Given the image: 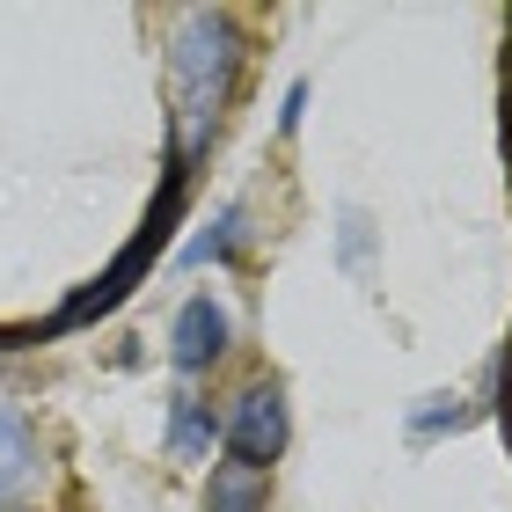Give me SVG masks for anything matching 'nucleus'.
Segmentation results:
<instances>
[{
	"mask_svg": "<svg viewBox=\"0 0 512 512\" xmlns=\"http://www.w3.org/2000/svg\"><path fill=\"white\" fill-rule=\"evenodd\" d=\"M235 22L213 15V8H191L183 15V30H176V96H183V147L176 161L191 169V154L213 139L220 125V103H227V88H235Z\"/></svg>",
	"mask_w": 512,
	"mask_h": 512,
	"instance_id": "1",
	"label": "nucleus"
},
{
	"mask_svg": "<svg viewBox=\"0 0 512 512\" xmlns=\"http://www.w3.org/2000/svg\"><path fill=\"white\" fill-rule=\"evenodd\" d=\"M183 176H191V169L176 161V169H169V183H161V205L147 213V227H139V235L118 249V264H110V271L96 278V286H88V293H74V300L59 308V330H66V322H88V315H110V308H118V300L132 293V278L147 271L161 249H169V227H176V205H183Z\"/></svg>",
	"mask_w": 512,
	"mask_h": 512,
	"instance_id": "2",
	"label": "nucleus"
},
{
	"mask_svg": "<svg viewBox=\"0 0 512 512\" xmlns=\"http://www.w3.org/2000/svg\"><path fill=\"white\" fill-rule=\"evenodd\" d=\"M220 439H227V454H235L242 476H264L271 461L286 454V395L278 388H249L235 403V417L220 425Z\"/></svg>",
	"mask_w": 512,
	"mask_h": 512,
	"instance_id": "3",
	"label": "nucleus"
},
{
	"mask_svg": "<svg viewBox=\"0 0 512 512\" xmlns=\"http://www.w3.org/2000/svg\"><path fill=\"white\" fill-rule=\"evenodd\" d=\"M227 352V308L213 293H198V300H183V315H176V330H169V359L183 366V374H205Z\"/></svg>",
	"mask_w": 512,
	"mask_h": 512,
	"instance_id": "4",
	"label": "nucleus"
},
{
	"mask_svg": "<svg viewBox=\"0 0 512 512\" xmlns=\"http://www.w3.org/2000/svg\"><path fill=\"white\" fill-rule=\"evenodd\" d=\"M220 447V417L198 403V395H176V410H169V454L176 461H213Z\"/></svg>",
	"mask_w": 512,
	"mask_h": 512,
	"instance_id": "5",
	"label": "nucleus"
},
{
	"mask_svg": "<svg viewBox=\"0 0 512 512\" xmlns=\"http://www.w3.org/2000/svg\"><path fill=\"white\" fill-rule=\"evenodd\" d=\"M30 461H37V447H30V425L0 403V498L8 491H22V476H30Z\"/></svg>",
	"mask_w": 512,
	"mask_h": 512,
	"instance_id": "6",
	"label": "nucleus"
},
{
	"mask_svg": "<svg viewBox=\"0 0 512 512\" xmlns=\"http://www.w3.org/2000/svg\"><path fill=\"white\" fill-rule=\"evenodd\" d=\"M242 235H249V213H242V205H227V213L205 227L191 249H183V264H227V256L242 249Z\"/></svg>",
	"mask_w": 512,
	"mask_h": 512,
	"instance_id": "7",
	"label": "nucleus"
},
{
	"mask_svg": "<svg viewBox=\"0 0 512 512\" xmlns=\"http://www.w3.org/2000/svg\"><path fill=\"white\" fill-rule=\"evenodd\" d=\"M461 417H469V410H461V395H425V403L410 410V432L417 439H439V432H454Z\"/></svg>",
	"mask_w": 512,
	"mask_h": 512,
	"instance_id": "8",
	"label": "nucleus"
},
{
	"mask_svg": "<svg viewBox=\"0 0 512 512\" xmlns=\"http://www.w3.org/2000/svg\"><path fill=\"white\" fill-rule=\"evenodd\" d=\"M205 512H256V476L220 469V483H213V498H205Z\"/></svg>",
	"mask_w": 512,
	"mask_h": 512,
	"instance_id": "9",
	"label": "nucleus"
},
{
	"mask_svg": "<svg viewBox=\"0 0 512 512\" xmlns=\"http://www.w3.org/2000/svg\"><path fill=\"white\" fill-rule=\"evenodd\" d=\"M300 118H308V81H293V88H286V110H278V132L293 139V132H300Z\"/></svg>",
	"mask_w": 512,
	"mask_h": 512,
	"instance_id": "10",
	"label": "nucleus"
},
{
	"mask_svg": "<svg viewBox=\"0 0 512 512\" xmlns=\"http://www.w3.org/2000/svg\"><path fill=\"white\" fill-rule=\"evenodd\" d=\"M359 256H366V220L344 213V264H359Z\"/></svg>",
	"mask_w": 512,
	"mask_h": 512,
	"instance_id": "11",
	"label": "nucleus"
}]
</instances>
